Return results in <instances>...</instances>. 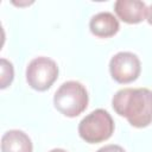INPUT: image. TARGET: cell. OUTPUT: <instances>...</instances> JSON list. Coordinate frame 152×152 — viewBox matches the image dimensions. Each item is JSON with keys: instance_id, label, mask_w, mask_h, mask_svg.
Wrapping results in <instances>:
<instances>
[{"instance_id": "9c48e42d", "label": "cell", "mask_w": 152, "mask_h": 152, "mask_svg": "<svg viewBox=\"0 0 152 152\" xmlns=\"http://www.w3.org/2000/svg\"><path fill=\"white\" fill-rule=\"evenodd\" d=\"M0 69H1V80H0L1 86H0V88L5 89L13 81V77H14L13 64L10 61H7L6 58H1L0 59Z\"/></svg>"}, {"instance_id": "8992f818", "label": "cell", "mask_w": 152, "mask_h": 152, "mask_svg": "<svg viewBox=\"0 0 152 152\" xmlns=\"http://www.w3.org/2000/svg\"><path fill=\"white\" fill-rule=\"evenodd\" d=\"M116 15L127 24H139L146 19L147 6L140 0H118L114 4Z\"/></svg>"}, {"instance_id": "7a4b0ae2", "label": "cell", "mask_w": 152, "mask_h": 152, "mask_svg": "<svg viewBox=\"0 0 152 152\" xmlns=\"http://www.w3.org/2000/svg\"><path fill=\"white\" fill-rule=\"evenodd\" d=\"M88 91L78 81L64 82L53 95L55 108L68 118H75L83 113L88 106Z\"/></svg>"}, {"instance_id": "3957f363", "label": "cell", "mask_w": 152, "mask_h": 152, "mask_svg": "<svg viewBox=\"0 0 152 152\" xmlns=\"http://www.w3.org/2000/svg\"><path fill=\"white\" fill-rule=\"evenodd\" d=\"M114 120L112 115L102 108L95 109L84 116L78 124V134L88 144L104 141L114 133Z\"/></svg>"}, {"instance_id": "8fae6325", "label": "cell", "mask_w": 152, "mask_h": 152, "mask_svg": "<svg viewBox=\"0 0 152 152\" xmlns=\"http://www.w3.org/2000/svg\"><path fill=\"white\" fill-rule=\"evenodd\" d=\"M146 20L150 25H152V5L147 7V14H146Z\"/></svg>"}, {"instance_id": "5b68a950", "label": "cell", "mask_w": 152, "mask_h": 152, "mask_svg": "<svg viewBox=\"0 0 152 152\" xmlns=\"http://www.w3.org/2000/svg\"><path fill=\"white\" fill-rule=\"evenodd\" d=\"M141 71V64L138 56L129 51L115 53L109 62V72L114 81L121 84L135 81Z\"/></svg>"}, {"instance_id": "52a82bcc", "label": "cell", "mask_w": 152, "mask_h": 152, "mask_svg": "<svg viewBox=\"0 0 152 152\" xmlns=\"http://www.w3.org/2000/svg\"><path fill=\"white\" fill-rule=\"evenodd\" d=\"M90 32L100 38H109L118 33L120 24L116 17L110 12H100L91 17L89 21Z\"/></svg>"}, {"instance_id": "30bf717a", "label": "cell", "mask_w": 152, "mask_h": 152, "mask_svg": "<svg viewBox=\"0 0 152 152\" xmlns=\"http://www.w3.org/2000/svg\"><path fill=\"white\" fill-rule=\"evenodd\" d=\"M96 152H126L124 147H121L120 145H115V144H109L106 145L101 148H99Z\"/></svg>"}, {"instance_id": "277c9868", "label": "cell", "mask_w": 152, "mask_h": 152, "mask_svg": "<svg viewBox=\"0 0 152 152\" xmlns=\"http://www.w3.org/2000/svg\"><path fill=\"white\" fill-rule=\"evenodd\" d=\"M57 63L49 57L33 58L26 68V81L28 86L38 91L48 90L58 77Z\"/></svg>"}, {"instance_id": "ba28073f", "label": "cell", "mask_w": 152, "mask_h": 152, "mask_svg": "<svg viewBox=\"0 0 152 152\" xmlns=\"http://www.w3.org/2000/svg\"><path fill=\"white\" fill-rule=\"evenodd\" d=\"M2 152H32L33 145L30 137L20 129H10L1 138Z\"/></svg>"}, {"instance_id": "7c38bea8", "label": "cell", "mask_w": 152, "mask_h": 152, "mask_svg": "<svg viewBox=\"0 0 152 152\" xmlns=\"http://www.w3.org/2000/svg\"><path fill=\"white\" fill-rule=\"evenodd\" d=\"M49 152H66V151L63 150V148H53V150H51V151H49Z\"/></svg>"}, {"instance_id": "6da1fadb", "label": "cell", "mask_w": 152, "mask_h": 152, "mask_svg": "<svg viewBox=\"0 0 152 152\" xmlns=\"http://www.w3.org/2000/svg\"><path fill=\"white\" fill-rule=\"evenodd\" d=\"M112 106L133 127L145 128L152 124V90L147 88L120 89L114 94Z\"/></svg>"}]
</instances>
